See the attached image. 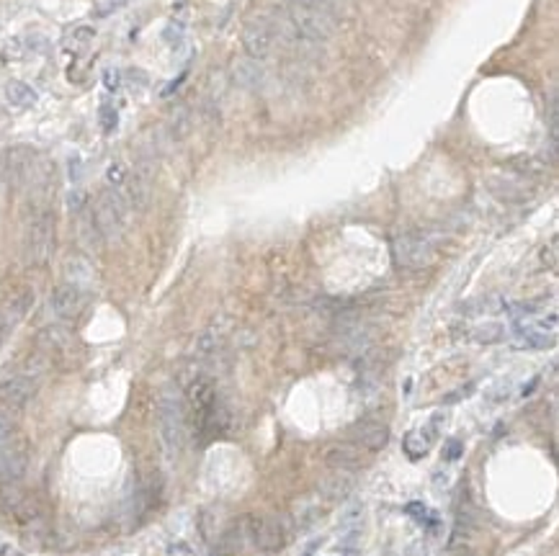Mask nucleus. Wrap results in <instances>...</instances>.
Returning <instances> with one entry per match:
<instances>
[{
	"label": "nucleus",
	"instance_id": "obj_14",
	"mask_svg": "<svg viewBox=\"0 0 559 556\" xmlns=\"http://www.w3.org/2000/svg\"><path fill=\"white\" fill-rule=\"evenodd\" d=\"M65 283H73V286H78L80 291H85L88 294V291L95 286L93 263L88 261V258H83V255L70 258V261L65 263Z\"/></svg>",
	"mask_w": 559,
	"mask_h": 556
},
{
	"label": "nucleus",
	"instance_id": "obj_27",
	"mask_svg": "<svg viewBox=\"0 0 559 556\" xmlns=\"http://www.w3.org/2000/svg\"><path fill=\"white\" fill-rule=\"evenodd\" d=\"M93 36H95V31L90 26H78L70 34V39H68V47H73V49H83V47H88L90 41H93Z\"/></svg>",
	"mask_w": 559,
	"mask_h": 556
},
{
	"label": "nucleus",
	"instance_id": "obj_7",
	"mask_svg": "<svg viewBox=\"0 0 559 556\" xmlns=\"http://www.w3.org/2000/svg\"><path fill=\"white\" fill-rule=\"evenodd\" d=\"M245 530H248V538L256 549L266 551V554H273V551H281L283 543H286V530L278 520L273 518H248L245 520Z\"/></svg>",
	"mask_w": 559,
	"mask_h": 556
},
{
	"label": "nucleus",
	"instance_id": "obj_13",
	"mask_svg": "<svg viewBox=\"0 0 559 556\" xmlns=\"http://www.w3.org/2000/svg\"><path fill=\"white\" fill-rule=\"evenodd\" d=\"M350 433H353L356 446H364L369 451H382L390 443V428L382 425V422H358Z\"/></svg>",
	"mask_w": 559,
	"mask_h": 556
},
{
	"label": "nucleus",
	"instance_id": "obj_37",
	"mask_svg": "<svg viewBox=\"0 0 559 556\" xmlns=\"http://www.w3.org/2000/svg\"><path fill=\"white\" fill-rule=\"evenodd\" d=\"M340 556H361V554H358L356 549H343L340 551Z\"/></svg>",
	"mask_w": 559,
	"mask_h": 556
},
{
	"label": "nucleus",
	"instance_id": "obj_15",
	"mask_svg": "<svg viewBox=\"0 0 559 556\" xmlns=\"http://www.w3.org/2000/svg\"><path fill=\"white\" fill-rule=\"evenodd\" d=\"M353 476H350V471H335L333 469L330 476H325V479H320L317 482V492L325 497V500H333V503H340V500H345V497L353 492Z\"/></svg>",
	"mask_w": 559,
	"mask_h": 556
},
{
	"label": "nucleus",
	"instance_id": "obj_20",
	"mask_svg": "<svg viewBox=\"0 0 559 556\" xmlns=\"http://www.w3.org/2000/svg\"><path fill=\"white\" fill-rule=\"evenodd\" d=\"M474 342L479 345H490V342H500L506 337V327L500 325V322H485V325H477V327L469 332Z\"/></svg>",
	"mask_w": 559,
	"mask_h": 556
},
{
	"label": "nucleus",
	"instance_id": "obj_3",
	"mask_svg": "<svg viewBox=\"0 0 559 556\" xmlns=\"http://www.w3.org/2000/svg\"><path fill=\"white\" fill-rule=\"evenodd\" d=\"M392 258L399 268L420 271L428 268L436 261V250L423 232H404V235H397L392 240Z\"/></svg>",
	"mask_w": 559,
	"mask_h": 556
},
{
	"label": "nucleus",
	"instance_id": "obj_33",
	"mask_svg": "<svg viewBox=\"0 0 559 556\" xmlns=\"http://www.w3.org/2000/svg\"><path fill=\"white\" fill-rule=\"evenodd\" d=\"M404 556H431V554H428L425 541H412L410 546H407V551H404Z\"/></svg>",
	"mask_w": 559,
	"mask_h": 556
},
{
	"label": "nucleus",
	"instance_id": "obj_25",
	"mask_svg": "<svg viewBox=\"0 0 559 556\" xmlns=\"http://www.w3.org/2000/svg\"><path fill=\"white\" fill-rule=\"evenodd\" d=\"M444 428H446V415H444V412H436V415H433L431 420H428L423 428H420V436H423L428 443H433L438 436H441V433H444Z\"/></svg>",
	"mask_w": 559,
	"mask_h": 556
},
{
	"label": "nucleus",
	"instance_id": "obj_18",
	"mask_svg": "<svg viewBox=\"0 0 559 556\" xmlns=\"http://www.w3.org/2000/svg\"><path fill=\"white\" fill-rule=\"evenodd\" d=\"M490 191L498 196L500 201H508V204H521V201H526V199L531 196V191H528V188L518 186V183H513V181H503V178H492V181H490Z\"/></svg>",
	"mask_w": 559,
	"mask_h": 556
},
{
	"label": "nucleus",
	"instance_id": "obj_10",
	"mask_svg": "<svg viewBox=\"0 0 559 556\" xmlns=\"http://www.w3.org/2000/svg\"><path fill=\"white\" fill-rule=\"evenodd\" d=\"M26 466H28L26 446H23V441L14 438V443L6 449L3 461H0V476H3V482H19L21 476L26 474Z\"/></svg>",
	"mask_w": 559,
	"mask_h": 556
},
{
	"label": "nucleus",
	"instance_id": "obj_21",
	"mask_svg": "<svg viewBox=\"0 0 559 556\" xmlns=\"http://www.w3.org/2000/svg\"><path fill=\"white\" fill-rule=\"evenodd\" d=\"M191 132V111L189 108H175L173 114H170L168 119V135L173 137L175 142L183 140V137Z\"/></svg>",
	"mask_w": 559,
	"mask_h": 556
},
{
	"label": "nucleus",
	"instance_id": "obj_12",
	"mask_svg": "<svg viewBox=\"0 0 559 556\" xmlns=\"http://www.w3.org/2000/svg\"><path fill=\"white\" fill-rule=\"evenodd\" d=\"M229 78L243 90H258L266 85V68L261 65V60H237L232 62Z\"/></svg>",
	"mask_w": 559,
	"mask_h": 556
},
{
	"label": "nucleus",
	"instance_id": "obj_29",
	"mask_svg": "<svg viewBox=\"0 0 559 556\" xmlns=\"http://www.w3.org/2000/svg\"><path fill=\"white\" fill-rule=\"evenodd\" d=\"M14 438H16V433H14V422H11V417L0 415V461H3L6 449L14 443Z\"/></svg>",
	"mask_w": 559,
	"mask_h": 556
},
{
	"label": "nucleus",
	"instance_id": "obj_6",
	"mask_svg": "<svg viewBox=\"0 0 559 556\" xmlns=\"http://www.w3.org/2000/svg\"><path fill=\"white\" fill-rule=\"evenodd\" d=\"M276 47V34H273V23L271 16H258V19L248 21L243 28V49L250 54V60H263L268 57Z\"/></svg>",
	"mask_w": 559,
	"mask_h": 556
},
{
	"label": "nucleus",
	"instance_id": "obj_11",
	"mask_svg": "<svg viewBox=\"0 0 559 556\" xmlns=\"http://www.w3.org/2000/svg\"><path fill=\"white\" fill-rule=\"evenodd\" d=\"M229 327H232V320H229V317H216V320L211 322L209 327H207V330L202 332V335L196 337V342H194V355H199V358H207V355L214 353V350L224 342V337H227Z\"/></svg>",
	"mask_w": 559,
	"mask_h": 556
},
{
	"label": "nucleus",
	"instance_id": "obj_35",
	"mask_svg": "<svg viewBox=\"0 0 559 556\" xmlns=\"http://www.w3.org/2000/svg\"><path fill=\"white\" fill-rule=\"evenodd\" d=\"M103 85H106L108 90H114V88L119 85V73H116V70H108V73L103 75Z\"/></svg>",
	"mask_w": 559,
	"mask_h": 556
},
{
	"label": "nucleus",
	"instance_id": "obj_2",
	"mask_svg": "<svg viewBox=\"0 0 559 556\" xmlns=\"http://www.w3.org/2000/svg\"><path fill=\"white\" fill-rule=\"evenodd\" d=\"M127 216H129V201L127 196L119 191V188H106L98 194L93 204V211H90V219H93L95 229L103 240H119L127 229Z\"/></svg>",
	"mask_w": 559,
	"mask_h": 556
},
{
	"label": "nucleus",
	"instance_id": "obj_17",
	"mask_svg": "<svg viewBox=\"0 0 559 556\" xmlns=\"http://www.w3.org/2000/svg\"><path fill=\"white\" fill-rule=\"evenodd\" d=\"M554 342H557V332H541V330L516 325V335H513V345L516 348L544 350V348H552Z\"/></svg>",
	"mask_w": 559,
	"mask_h": 556
},
{
	"label": "nucleus",
	"instance_id": "obj_4",
	"mask_svg": "<svg viewBox=\"0 0 559 556\" xmlns=\"http://www.w3.org/2000/svg\"><path fill=\"white\" fill-rule=\"evenodd\" d=\"M36 389H39V379L23 374V371L6 379V382H0V415L14 417L16 412H21L34 399Z\"/></svg>",
	"mask_w": 559,
	"mask_h": 556
},
{
	"label": "nucleus",
	"instance_id": "obj_5",
	"mask_svg": "<svg viewBox=\"0 0 559 556\" xmlns=\"http://www.w3.org/2000/svg\"><path fill=\"white\" fill-rule=\"evenodd\" d=\"M28 261L34 266L49 261L54 250V216L49 211H39L28 227Z\"/></svg>",
	"mask_w": 559,
	"mask_h": 556
},
{
	"label": "nucleus",
	"instance_id": "obj_8",
	"mask_svg": "<svg viewBox=\"0 0 559 556\" xmlns=\"http://www.w3.org/2000/svg\"><path fill=\"white\" fill-rule=\"evenodd\" d=\"M49 307H52L54 317L75 320L83 312V307H85V291H80L73 283H60V286L54 288L52 299H49Z\"/></svg>",
	"mask_w": 559,
	"mask_h": 556
},
{
	"label": "nucleus",
	"instance_id": "obj_28",
	"mask_svg": "<svg viewBox=\"0 0 559 556\" xmlns=\"http://www.w3.org/2000/svg\"><path fill=\"white\" fill-rule=\"evenodd\" d=\"M127 165H122V162H114L111 168L106 170V181H108V188H124V183H127Z\"/></svg>",
	"mask_w": 559,
	"mask_h": 556
},
{
	"label": "nucleus",
	"instance_id": "obj_1",
	"mask_svg": "<svg viewBox=\"0 0 559 556\" xmlns=\"http://www.w3.org/2000/svg\"><path fill=\"white\" fill-rule=\"evenodd\" d=\"M186 402L175 387H165L157 397V436L170 461L178 458L186 446Z\"/></svg>",
	"mask_w": 559,
	"mask_h": 556
},
{
	"label": "nucleus",
	"instance_id": "obj_23",
	"mask_svg": "<svg viewBox=\"0 0 559 556\" xmlns=\"http://www.w3.org/2000/svg\"><path fill=\"white\" fill-rule=\"evenodd\" d=\"M464 309V315H495L500 309H506V302L500 296H482L477 302H469Z\"/></svg>",
	"mask_w": 559,
	"mask_h": 556
},
{
	"label": "nucleus",
	"instance_id": "obj_24",
	"mask_svg": "<svg viewBox=\"0 0 559 556\" xmlns=\"http://www.w3.org/2000/svg\"><path fill=\"white\" fill-rule=\"evenodd\" d=\"M402 449H404V453H407V456L412 458V461H415V458H423V456L428 453L431 443H428L423 436H420V430H412V433H407V436H404Z\"/></svg>",
	"mask_w": 559,
	"mask_h": 556
},
{
	"label": "nucleus",
	"instance_id": "obj_19",
	"mask_svg": "<svg viewBox=\"0 0 559 556\" xmlns=\"http://www.w3.org/2000/svg\"><path fill=\"white\" fill-rule=\"evenodd\" d=\"M6 101L14 108H31L36 103V90L34 88H28L26 83H8Z\"/></svg>",
	"mask_w": 559,
	"mask_h": 556
},
{
	"label": "nucleus",
	"instance_id": "obj_16",
	"mask_svg": "<svg viewBox=\"0 0 559 556\" xmlns=\"http://www.w3.org/2000/svg\"><path fill=\"white\" fill-rule=\"evenodd\" d=\"M31 302H34V294H31V291H21V294H16L14 299L3 307V312H0V332H3V335H8V332L26 317V312L31 309Z\"/></svg>",
	"mask_w": 559,
	"mask_h": 556
},
{
	"label": "nucleus",
	"instance_id": "obj_32",
	"mask_svg": "<svg viewBox=\"0 0 559 556\" xmlns=\"http://www.w3.org/2000/svg\"><path fill=\"white\" fill-rule=\"evenodd\" d=\"M461 451H464V446H461V441H446L444 443V456L449 458V461H454V458H459L461 456Z\"/></svg>",
	"mask_w": 559,
	"mask_h": 556
},
{
	"label": "nucleus",
	"instance_id": "obj_30",
	"mask_svg": "<svg viewBox=\"0 0 559 556\" xmlns=\"http://www.w3.org/2000/svg\"><path fill=\"white\" fill-rule=\"evenodd\" d=\"M68 209H70V211H75V214H78V211H83V209H85V191H80V188H73V191L68 194Z\"/></svg>",
	"mask_w": 559,
	"mask_h": 556
},
{
	"label": "nucleus",
	"instance_id": "obj_9",
	"mask_svg": "<svg viewBox=\"0 0 559 556\" xmlns=\"http://www.w3.org/2000/svg\"><path fill=\"white\" fill-rule=\"evenodd\" d=\"M323 463L335 471H356L364 463V453L356 443H330L323 449Z\"/></svg>",
	"mask_w": 559,
	"mask_h": 556
},
{
	"label": "nucleus",
	"instance_id": "obj_31",
	"mask_svg": "<svg viewBox=\"0 0 559 556\" xmlns=\"http://www.w3.org/2000/svg\"><path fill=\"white\" fill-rule=\"evenodd\" d=\"M541 263H544L546 268H557V240H552L541 250Z\"/></svg>",
	"mask_w": 559,
	"mask_h": 556
},
{
	"label": "nucleus",
	"instance_id": "obj_36",
	"mask_svg": "<svg viewBox=\"0 0 559 556\" xmlns=\"http://www.w3.org/2000/svg\"><path fill=\"white\" fill-rule=\"evenodd\" d=\"M0 556H23L21 551H16L14 546H6V543H0Z\"/></svg>",
	"mask_w": 559,
	"mask_h": 556
},
{
	"label": "nucleus",
	"instance_id": "obj_34",
	"mask_svg": "<svg viewBox=\"0 0 559 556\" xmlns=\"http://www.w3.org/2000/svg\"><path fill=\"white\" fill-rule=\"evenodd\" d=\"M101 116H103V129H106V132H111V129L116 127V111H111V108H103Z\"/></svg>",
	"mask_w": 559,
	"mask_h": 556
},
{
	"label": "nucleus",
	"instance_id": "obj_22",
	"mask_svg": "<svg viewBox=\"0 0 559 556\" xmlns=\"http://www.w3.org/2000/svg\"><path fill=\"white\" fill-rule=\"evenodd\" d=\"M78 237H80L83 248L93 250V253L101 248V242H103V237L98 235V229H95V224H93L90 216H83V219L78 221Z\"/></svg>",
	"mask_w": 559,
	"mask_h": 556
},
{
	"label": "nucleus",
	"instance_id": "obj_26",
	"mask_svg": "<svg viewBox=\"0 0 559 556\" xmlns=\"http://www.w3.org/2000/svg\"><path fill=\"white\" fill-rule=\"evenodd\" d=\"M404 510H407V515H410L415 523H420V525H436V515H433L423 503H410Z\"/></svg>",
	"mask_w": 559,
	"mask_h": 556
}]
</instances>
